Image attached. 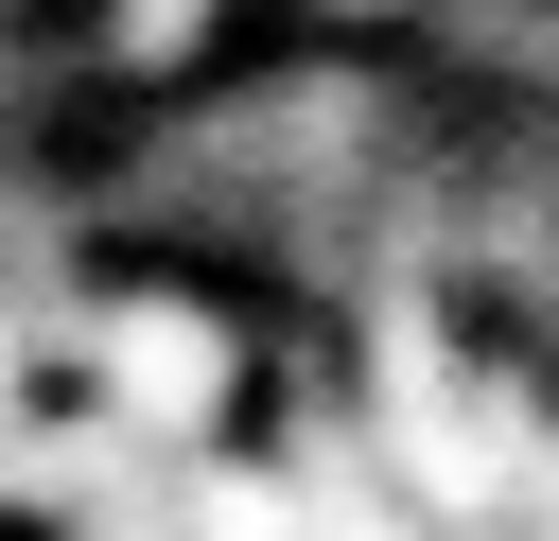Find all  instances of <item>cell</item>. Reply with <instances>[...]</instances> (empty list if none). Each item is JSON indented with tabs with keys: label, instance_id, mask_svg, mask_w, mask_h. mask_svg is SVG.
I'll return each mask as SVG.
<instances>
[{
	"label": "cell",
	"instance_id": "obj_2",
	"mask_svg": "<svg viewBox=\"0 0 559 541\" xmlns=\"http://www.w3.org/2000/svg\"><path fill=\"white\" fill-rule=\"evenodd\" d=\"M157 506V454L122 419H17L0 436V524H52V541H105Z\"/></svg>",
	"mask_w": 559,
	"mask_h": 541
},
{
	"label": "cell",
	"instance_id": "obj_9",
	"mask_svg": "<svg viewBox=\"0 0 559 541\" xmlns=\"http://www.w3.org/2000/svg\"><path fill=\"white\" fill-rule=\"evenodd\" d=\"M542 541H559V489H542Z\"/></svg>",
	"mask_w": 559,
	"mask_h": 541
},
{
	"label": "cell",
	"instance_id": "obj_1",
	"mask_svg": "<svg viewBox=\"0 0 559 541\" xmlns=\"http://www.w3.org/2000/svg\"><path fill=\"white\" fill-rule=\"evenodd\" d=\"M70 366H87V419H122L157 471H192V454H227V419H245V314L210 297V279H105L70 332H52Z\"/></svg>",
	"mask_w": 559,
	"mask_h": 541
},
{
	"label": "cell",
	"instance_id": "obj_6",
	"mask_svg": "<svg viewBox=\"0 0 559 541\" xmlns=\"http://www.w3.org/2000/svg\"><path fill=\"white\" fill-rule=\"evenodd\" d=\"M17 419H35V332L0 314V436H17Z\"/></svg>",
	"mask_w": 559,
	"mask_h": 541
},
{
	"label": "cell",
	"instance_id": "obj_7",
	"mask_svg": "<svg viewBox=\"0 0 559 541\" xmlns=\"http://www.w3.org/2000/svg\"><path fill=\"white\" fill-rule=\"evenodd\" d=\"M524 332H542V349H524V366H542V384H559V279H542V297H524Z\"/></svg>",
	"mask_w": 559,
	"mask_h": 541
},
{
	"label": "cell",
	"instance_id": "obj_4",
	"mask_svg": "<svg viewBox=\"0 0 559 541\" xmlns=\"http://www.w3.org/2000/svg\"><path fill=\"white\" fill-rule=\"evenodd\" d=\"M210 35H227V0H87L70 70H105V87H192Z\"/></svg>",
	"mask_w": 559,
	"mask_h": 541
},
{
	"label": "cell",
	"instance_id": "obj_3",
	"mask_svg": "<svg viewBox=\"0 0 559 541\" xmlns=\"http://www.w3.org/2000/svg\"><path fill=\"white\" fill-rule=\"evenodd\" d=\"M280 489H297V541H437L332 384H297V401H280Z\"/></svg>",
	"mask_w": 559,
	"mask_h": 541
},
{
	"label": "cell",
	"instance_id": "obj_5",
	"mask_svg": "<svg viewBox=\"0 0 559 541\" xmlns=\"http://www.w3.org/2000/svg\"><path fill=\"white\" fill-rule=\"evenodd\" d=\"M157 541H297L280 454H192V471H157Z\"/></svg>",
	"mask_w": 559,
	"mask_h": 541
},
{
	"label": "cell",
	"instance_id": "obj_8",
	"mask_svg": "<svg viewBox=\"0 0 559 541\" xmlns=\"http://www.w3.org/2000/svg\"><path fill=\"white\" fill-rule=\"evenodd\" d=\"M105 541H157V506H140V524H105Z\"/></svg>",
	"mask_w": 559,
	"mask_h": 541
}]
</instances>
